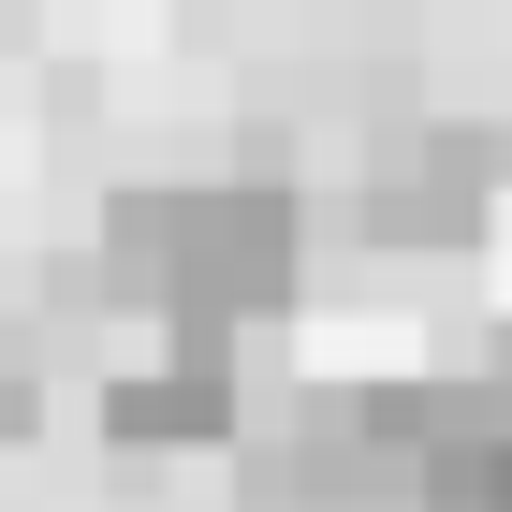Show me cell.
Masks as SVG:
<instances>
[{
    "label": "cell",
    "instance_id": "6da1fadb",
    "mask_svg": "<svg viewBox=\"0 0 512 512\" xmlns=\"http://www.w3.org/2000/svg\"><path fill=\"white\" fill-rule=\"evenodd\" d=\"M88 293H132L147 322H293L308 293V191L278 176L264 147L205 161V176H132L88 235Z\"/></svg>",
    "mask_w": 512,
    "mask_h": 512
},
{
    "label": "cell",
    "instance_id": "277c9868",
    "mask_svg": "<svg viewBox=\"0 0 512 512\" xmlns=\"http://www.w3.org/2000/svg\"><path fill=\"white\" fill-rule=\"evenodd\" d=\"M425 512H512V410L483 395L469 425H454V454L425 469Z\"/></svg>",
    "mask_w": 512,
    "mask_h": 512
},
{
    "label": "cell",
    "instance_id": "5b68a950",
    "mask_svg": "<svg viewBox=\"0 0 512 512\" xmlns=\"http://www.w3.org/2000/svg\"><path fill=\"white\" fill-rule=\"evenodd\" d=\"M30 425H44V337L0 322V439H30Z\"/></svg>",
    "mask_w": 512,
    "mask_h": 512
},
{
    "label": "cell",
    "instance_id": "7a4b0ae2",
    "mask_svg": "<svg viewBox=\"0 0 512 512\" xmlns=\"http://www.w3.org/2000/svg\"><path fill=\"white\" fill-rule=\"evenodd\" d=\"M498 191H512V147L498 118H381L352 147V191H337V220H352L381 264H454V249L498 235Z\"/></svg>",
    "mask_w": 512,
    "mask_h": 512
},
{
    "label": "cell",
    "instance_id": "8992f818",
    "mask_svg": "<svg viewBox=\"0 0 512 512\" xmlns=\"http://www.w3.org/2000/svg\"><path fill=\"white\" fill-rule=\"evenodd\" d=\"M30 15H44V0H0V44H30Z\"/></svg>",
    "mask_w": 512,
    "mask_h": 512
},
{
    "label": "cell",
    "instance_id": "3957f363",
    "mask_svg": "<svg viewBox=\"0 0 512 512\" xmlns=\"http://www.w3.org/2000/svg\"><path fill=\"white\" fill-rule=\"evenodd\" d=\"M249 352L264 337H235V322H147V352L103 366V439L118 454H220V439L264 425V381H249Z\"/></svg>",
    "mask_w": 512,
    "mask_h": 512
}]
</instances>
